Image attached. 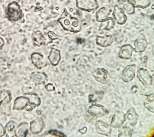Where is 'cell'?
<instances>
[{
  "instance_id": "cell-5",
  "label": "cell",
  "mask_w": 154,
  "mask_h": 137,
  "mask_svg": "<svg viewBox=\"0 0 154 137\" xmlns=\"http://www.w3.org/2000/svg\"><path fill=\"white\" fill-rule=\"evenodd\" d=\"M136 66L134 64L127 65L123 70L122 74V79L128 82L133 80L135 76Z\"/></svg>"
},
{
  "instance_id": "cell-7",
  "label": "cell",
  "mask_w": 154,
  "mask_h": 137,
  "mask_svg": "<svg viewBox=\"0 0 154 137\" xmlns=\"http://www.w3.org/2000/svg\"><path fill=\"white\" fill-rule=\"evenodd\" d=\"M134 51V48L131 45H124L121 47L119 50V56L123 59H129L131 58Z\"/></svg>"
},
{
  "instance_id": "cell-20",
  "label": "cell",
  "mask_w": 154,
  "mask_h": 137,
  "mask_svg": "<svg viewBox=\"0 0 154 137\" xmlns=\"http://www.w3.org/2000/svg\"><path fill=\"white\" fill-rule=\"evenodd\" d=\"M154 95L151 94L148 96L146 102L144 103V106L149 111L153 112L154 111Z\"/></svg>"
},
{
  "instance_id": "cell-17",
  "label": "cell",
  "mask_w": 154,
  "mask_h": 137,
  "mask_svg": "<svg viewBox=\"0 0 154 137\" xmlns=\"http://www.w3.org/2000/svg\"><path fill=\"white\" fill-rule=\"evenodd\" d=\"M123 10L128 13L131 14L134 13V8L132 3L128 0H123L119 2Z\"/></svg>"
},
{
  "instance_id": "cell-9",
  "label": "cell",
  "mask_w": 154,
  "mask_h": 137,
  "mask_svg": "<svg viewBox=\"0 0 154 137\" xmlns=\"http://www.w3.org/2000/svg\"><path fill=\"white\" fill-rule=\"evenodd\" d=\"M89 112L92 115L97 117H100L105 115L107 113L106 109L102 105L94 104L88 110Z\"/></svg>"
},
{
  "instance_id": "cell-21",
  "label": "cell",
  "mask_w": 154,
  "mask_h": 137,
  "mask_svg": "<svg viewBox=\"0 0 154 137\" xmlns=\"http://www.w3.org/2000/svg\"><path fill=\"white\" fill-rule=\"evenodd\" d=\"M134 4L135 7H146L150 4V0H134Z\"/></svg>"
},
{
  "instance_id": "cell-14",
  "label": "cell",
  "mask_w": 154,
  "mask_h": 137,
  "mask_svg": "<svg viewBox=\"0 0 154 137\" xmlns=\"http://www.w3.org/2000/svg\"><path fill=\"white\" fill-rule=\"evenodd\" d=\"M113 41V37L111 35L103 37L97 36L96 39V43L102 47H106L111 45Z\"/></svg>"
},
{
  "instance_id": "cell-6",
  "label": "cell",
  "mask_w": 154,
  "mask_h": 137,
  "mask_svg": "<svg viewBox=\"0 0 154 137\" xmlns=\"http://www.w3.org/2000/svg\"><path fill=\"white\" fill-rule=\"evenodd\" d=\"M137 77L139 80L145 85L151 84L152 78L148 70L143 68H140L137 72Z\"/></svg>"
},
{
  "instance_id": "cell-22",
  "label": "cell",
  "mask_w": 154,
  "mask_h": 137,
  "mask_svg": "<svg viewBox=\"0 0 154 137\" xmlns=\"http://www.w3.org/2000/svg\"><path fill=\"white\" fill-rule=\"evenodd\" d=\"M107 20L108 21V24L105 28V29L106 30H110L113 28L115 23L112 18H109Z\"/></svg>"
},
{
  "instance_id": "cell-2",
  "label": "cell",
  "mask_w": 154,
  "mask_h": 137,
  "mask_svg": "<svg viewBox=\"0 0 154 137\" xmlns=\"http://www.w3.org/2000/svg\"><path fill=\"white\" fill-rule=\"evenodd\" d=\"M7 16L8 19L11 21H16L22 16V11L19 5L15 2L10 3L8 6Z\"/></svg>"
},
{
  "instance_id": "cell-27",
  "label": "cell",
  "mask_w": 154,
  "mask_h": 137,
  "mask_svg": "<svg viewBox=\"0 0 154 137\" xmlns=\"http://www.w3.org/2000/svg\"><path fill=\"white\" fill-rule=\"evenodd\" d=\"M137 87L136 86H134L132 88V91L135 93V92L137 90Z\"/></svg>"
},
{
  "instance_id": "cell-3",
  "label": "cell",
  "mask_w": 154,
  "mask_h": 137,
  "mask_svg": "<svg viewBox=\"0 0 154 137\" xmlns=\"http://www.w3.org/2000/svg\"><path fill=\"white\" fill-rule=\"evenodd\" d=\"M93 76L98 82L102 84L108 83L111 78L108 72L103 68H97L93 73Z\"/></svg>"
},
{
  "instance_id": "cell-12",
  "label": "cell",
  "mask_w": 154,
  "mask_h": 137,
  "mask_svg": "<svg viewBox=\"0 0 154 137\" xmlns=\"http://www.w3.org/2000/svg\"><path fill=\"white\" fill-rule=\"evenodd\" d=\"M135 47L134 51L136 52H144L146 49L148 43L146 39L143 37H139L134 41Z\"/></svg>"
},
{
  "instance_id": "cell-15",
  "label": "cell",
  "mask_w": 154,
  "mask_h": 137,
  "mask_svg": "<svg viewBox=\"0 0 154 137\" xmlns=\"http://www.w3.org/2000/svg\"><path fill=\"white\" fill-rule=\"evenodd\" d=\"M124 122V114L122 112H118L113 116L111 125L113 127H119Z\"/></svg>"
},
{
  "instance_id": "cell-10",
  "label": "cell",
  "mask_w": 154,
  "mask_h": 137,
  "mask_svg": "<svg viewBox=\"0 0 154 137\" xmlns=\"http://www.w3.org/2000/svg\"><path fill=\"white\" fill-rule=\"evenodd\" d=\"M138 118V115L133 108L130 109L124 115L125 121L132 126L136 124Z\"/></svg>"
},
{
  "instance_id": "cell-8",
  "label": "cell",
  "mask_w": 154,
  "mask_h": 137,
  "mask_svg": "<svg viewBox=\"0 0 154 137\" xmlns=\"http://www.w3.org/2000/svg\"><path fill=\"white\" fill-rule=\"evenodd\" d=\"M31 58L32 64L38 69H41L46 65L45 59L44 56L39 53H33L31 55Z\"/></svg>"
},
{
  "instance_id": "cell-26",
  "label": "cell",
  "mask_w": 154,
  "mask_h": 137,
  "mask_svg": "<svg viewBox=\"0 0 154 137\" xmlns=\"http://www.w3.org/2000/svg\"><path fill=\"white\" fill-rule=\"evenodd\" d=\"M4 44V41L3 39L0 37V48L2 47Z\"/></svg>"
},
{
  "instance_id": "cell-13",
  "label": "cell",
  "mask_w": 154,
  "mask_h": 137,
  "mask_svg": "<svg viewBox=\"0 0 154 137\" xmlns=\"http://www.w3.org/2000/svg\"><path fill=\"white\" fill-rule=\"evenodd\" d=\"M113 15L116 22L119 24L122 25L125 23L127 17L123 10L118 6H116Z\"/></svg>"
},
{
  "instance_id": "cell-24",
  "label": "cell",
  "mask_w": 154,
  "mask_h": 137,
  "mask_svg": "<svg viewBox=\"0 0 154 137\" xmlns=\"http://www.w3.org/2000/svg\"><path fill=\"white\" fill-rule=\"evenodd\" d=\"M42 76L39 75H36L35 76V78L37 81H40L42 80Z\"/></svg>"
},
{
  "instance_id": "cell-19",
  "label": "cell",
  "mask_w": 154,
  "mask_h": 137,
  "mask_svg": "<svg viewBox=\"0 0 154 137\" xmlns=\"http://www.w3.org/2000/svg\"><path fill=\"white\" fill-rule=\"evenodd\" d=\"M32 40L34 43L38 46L44 44L45 41V38L42 34L41 32H38L32 35Z\"/></svg>"
},
{
  "instance_id": "cell-16",
  "label": "cell",
  "mask_w": 154,
  "mask_h": 137,
  "mask_svg": "<svg viewBox=\"0 0 154 137\" xmlns=\"http://www.w3.org/2000/svg\"><path fill=\"white\" fill-rule=\"evenodd\" d=\"M48 58L51 64L54 66H56L58 64L61 58L60 51L57 49L52 48Z\"/></svg>"
},
{
  "instance_id": "cell-4",
  "label": "cell",
  "mask_w": 154,
  "mask_h": 137,
  "mask_svg": "<svg viewBox=\"0 0 154 137\" xmlns=\"http://www.w3.org/2000/svg\"><path fill=\"white\" fill-rule=\"evenodd\" d=\"M76 6L80 10L88 11L97 9L98 4L96 0H75Z\"/></svg>"
},
{
  "instance_id": "cell-1",
  "label": "cell",
  "mask_w": 154,
  "mask_h": 137,
  "mask_svg": "<svg viewBox=\"0 0 154 137\" xmlns=\"http://www.w3.org/2000/svg\"><path fill=\"white\" fill-rule=\"evenodd\" d=\"M57 21L65 30L75 33L81 30V22L80 19L72 15L66 9H64Z\"/></svg>"
},
{
  "instance_id": "cell-18",
  "label": "cell",
  "mask_w": 154,
  "mask_h": 137,
  "mask_svg": "<svg viewBox=\"0 0 154 137\" xmlns=\"http://www.w3.org/2000/svg\"><path fill=\"white\" fill-rule=\"evenodd\" d=\"M110 11L105 8H103L100 9L96 14L97 21L100 22H104L108 19V16Z\"/></svg>"
},
{
  "instance_id": "cell-11",
  "label": "cell",
  "mask_w": 154,
  "mask_h": 137,
  "mask_svg": "<svg viewBox=\"0 0 154 137\" xmlns=\"http://www.w3.org/2000/svg\"><path fill=\"white\" fill-rule=\"evenodd\" d=\"M95 126L97 131L99 134L107 136L110 134L112 129L106 123L98 121L96 122Z\"/></svg>"
},
{
  "instance_id": "cell-25",
  "label": "cell",
  "mask_w": 154,
  "mask_h": 137,
  "mask_svg": "<svg viewBox=\"0 0 154 137\" xmlns=\"http://www.w3.org/2000/svg\"><path fill=\"white\" fill-rule=\"evenodd\" d=\"M14 126L12 124H10L8 126V130H11L14 128Z\"/></svg>"
},
{
  "instance_id": "cell-23",
  "label": "cell",
  "mask_w": 154,
  "mask_h": 137,
  "mask_svg": "<svg viewBox=\"0 0 154 137\" xmlns=\"http://www.w3.org/2000/svg\"><path fill=\"white\" fill-rule=\"evenodd\" d=\"M48 37L52 40L57 39L59 38V36L53 31L48 32Z\"/></svg>"
},
{
  "instance_id": "cell-28",
  "label": "cell",
  "mask_w": 154,
  "mask_h": 137,
  "mask_svg": "<svg viewBox=\"0 0 154 137\" xmlns=\"http://www.w3.org/2000/svg\"><path fill=\"white\" fill-rule=\"evenodd\" d=\"M77 40H78V41H77V42H78V43H81L82 42V40H81V39H79V38H78Z\"/></svg>"
}]
</instances>
